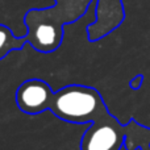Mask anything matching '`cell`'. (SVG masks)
<instances>
[{"label": "cell", "mask_w": 150, "mask_h": 150, "mask_svg": "<svg viewBox=\"0 0 150 150\" xmlns=\"http://www.w3.org/2000/svg\"><path fill=\"white\" fill-rule=\"evenodd\" d=\"M130 124L121 125L107 111L86 128L80 140V150H120Z\"/></svg>", "instance_id": "3957f363"}, {"label": "cell", "mask_w": 150, "mask_h": 150, "mask_svg": "<svg viewBox=\"0 0 150 150\" xmlns=\"http://www.w3.org/2000/svg\"><path fill=\"white\" fill-rule=\"evenodd\" d=\"M26 44L28 42L25 37L18 38L8 26L0 25V61L7 57L11 52L23 49Z\"/></svg>", "instance_id": "52a82bcc"}, {"label": "cell", "mask_w": 150, "mask_h": 150, "mask_svg": "<svg viewBox=\"0 0 150 150\" xmlns=\"http://www.w3.org/2000/svg\"><path fill=\"white\" fill-rule=\"evenodd\" d=\"M49 111L62 121L88 124L104 115L108 108L96 88L70 84L54 91Z\"/></svg>", "instance_id": "7a4b0ae2"}, {"label": "cell", "mask_w": 150, "mask_h": 150, "mask_svg": "<svg viewBox=\"0 0 150 150\" xmlns=\"http://www.w3.org/2000/svg\"><path fill=\"white\" fill-rule=\"evenodd\" d=\"M142 79H144V78L141 76V75H138V76H136L134 79L132 80V83H130V86H132V88H134V90H137V88L141 86V83H142Z\"/></svg>", "instance_id": "ba28073f"}, {"label": "cell", "mask_w": 150, "mask_h": 150, "mask_svg": "<svg viewBox=\"0 0 150 150\" xmlns=\"http://www.w3.org/2000/svg\"><path fill=\"white\" fill-rule=\"evenodd\" d=\"M92 0H55L45 9H34L26 15V42L37 52L47 54L61 46L63 28L79 20L90 8Z\"/></svg>", "instance_id": "6da1fadb"}, {"label": "cell", "mask_w": 150, "mask_h": 150, "mask_svg": "<svg viewBox=\"0 0 150 150\" xmlns=\"http://www.w3.org/2000/svg\"><path fill=\"white\" fill-rule=\"evenodd\" d=\"M54 91L45 80L33 78L23 82L16 90V104L26 115H38L49 111Z\"/></svg>", "instance_id": "277c9868"}, {"label": "cell", "mask_w": 150, "mask_h": 150, "mask_svg": "<svg viewBox=\"0 0 150 150\" xmlns=\"http://www.w3.org/2000/svg\"><path fill=\"white\" fill-rule=\"evenodd\" d=\"M55 4V0H0V25H5L16 37H26L25 17L30 11L45 9Z\"/></svg>", "instance_id": "5b68a950"}, {"label": "cell", "mask_w": 150, "mask_h": 150, "mask_svg": "<svg viewBox=\"0 0 150 150\" xmlns=\"http://www.w3.org/2000/svg\"><path fill=\"white\" fill-rule=\"evenodd\" d=\"M125 17L121 0H98L95 23L87 26L88 41L95 42L117 28Z\"/></svg>", "instance_id": "8992f818"}]
</instances>
